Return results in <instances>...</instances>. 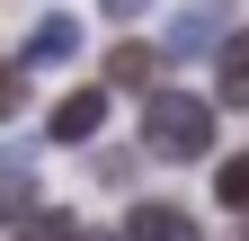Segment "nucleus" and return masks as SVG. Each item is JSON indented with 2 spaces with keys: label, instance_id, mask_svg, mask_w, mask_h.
Returning <instances> with one entry per match:
<instances>
[{
  "label": "nucleus",
  "instance_id": "6",
  "mask_svg": "<svg viewBox=\"0 0 249 241\" xmlns=\"http://www.w3.org/2000/svg\"><path fill=\"white\" fill-rule=\"evenodd\" d=\"M160 63H169V45H134V36H124V45L107 54V80H116V89H142V80H160Z\"/></svg>",
  "mask_w": 249,
  "mask_h": 241
},
{
  "label": "nucleus",
  "instance_id": "11",
  "mask_svg": "<svg viewBox=\"0 0 249 241\" xmlns=\"http://www.w3.org/2000/svg\"><path fill=\"white\" fill-rule=\"evenodd\" d=\"M62 241H124V232H71V223H62Z\"/></svg>",
  "mask_w": 249,
  "mask_h": 241
},
{
  "label": "nucleus",
  "instance_id": "7",
  "mask_svg": "<svg viewBox=\"0 0 249 241\" xmlns=\"http://www.w3.org/2000/svg\"><path fill=\"white\" fill-rule=\"evenodd\" d=\"M71 45H80L71 18H36V27H27V45H18V63H62Z\"/></svg>",
  "mask_w": 249,
  "mask_h": 241
},
{
  "label": "nucleus",
  "instance_id": "10",
  "mask_svg": "<svg viewBox=\"0 0 249 241\" xmlns=\"http://www.w3.org/2000/svg\"><path fill=\"white\" fill-rule=\"evenodd\" d=\"M107 9H116V18H142V9H151V0H107Z\"/></svg>",
  "mask_w": 249,
  "mask_h": 241
},
{
  "label": "nucleus",
  "instance_id": "1",
  "mask_svg": "<svg viewBox=\"0 0 249 241\" xmlns=\"http://www.w3.org/2000/svg\"><path fill=\"white\" fill-rule=\"evenodd\" d=\"M213 107L223 99H196V89H142V152L205 161L213 152Z\"/></svg>",
  "mask_w": 249,
  "mask_h": 241
},
{
  "label": "nucleus",
  "instance_id": "2",
  "mask_svg": "<svg viewBox=\"0 0 249 241\" xmlns=\"http://www.w3.org/2000/svg\"><path fill=\"white\" fill-rule=\"evenodd\" d=\"M160 45H169V54H223V45H231V0H196V9H178Z\"/></svg>",
  "mask_w": 249,
  "mask_h": 241
},
{
  "label": "nucleus",
  "instance_id": "8",
  "mask_svg": "<svg viewBox=\"0 0 249 241\" xmlns=\"http://www.w3.org/2000/svg\"><path fill=\"white\" fill-rule=\"evenodd\" d=\"M213 197H223L231 215H249V152H231L223 170H213Z\"/></svg>",
  "mask_w": 249,
  "mask_h": 241
},
{
  "label": "nucleus",
  "instance_id": "3",
  "mask_svg": "<svg viewBox=\"0 0 249 241\" xmlns=\"http://www.w3.org/2000/svg\"><path fill=\"white\" fill-rule=\"evenodd\" d=\"M124 241H205V223L187 215V205L151 197V205H134V215H124Z\"/></svg>",
  "mask_w": 249,
  "mask_h": 241
},
{
  "label": "nucleus",
  "instance_id": "5",
  "mask_svg": "<svg viewBox=\"0 0 249 241\" xmlns=\"http://www.w3.org/2000/svg\"><path fill=\"white\" fill-rule=\"evenodd\" d=\"M213 99H223V107H249V27H231V45L213 54Z\"/></svg>",
  "mask_w": 249,
  "mask_h": 241
},
{
  "label": "nucleus",
  "instance_id": "12",
  "mask_svg": "<svg viewBox=\"0 0 249 241\" xmlns=\"http://www.w3.org/2000/svg\"><path fill=\"white\" fill-rule=\"evenodd\" d=\"M18 241H62V232H45V223H27V232H18Z\"/></svg>",
  "mask_w": 249,
  "mask_h": 241
},
{
  "label": "nucleus",
  "instance_id": "9",
  "mask_svg": "<svg viewBox=\"0 0 249 241\" xmlns=\"http://www.w3.org/2000/svg\"><path fill=\"white\" fill-rule=\"evenodd\" d=\"M18 107H27V63L0 72V116H18Z\"/></svg>",
  "mask_w": 249,
  "mask_h": 241
},
{
  "label": "nucleus",
  "instance_id": "4",
  "mask_svg": "<svg viewBox=\"0 0 249 241\" xmlns=\"http://www.w3.org/2000/svg\"><path fill=\"white\" fill-rule=\"evenodd\" d=\"M98 125H107V89H71V99H53V116H45L53 143H89Z\"/></svg>",
  "mask_w": 249,
  "mask_h": 241
}]
</instances>
